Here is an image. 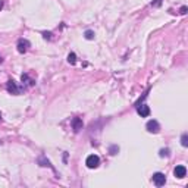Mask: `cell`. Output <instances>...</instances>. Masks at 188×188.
Returning <instances> with one entry per match:
<instances>
[{
	"instance_id": "obj_16",
	"label": "cell",
	"mask_w": 188,
	"mask_h": 188,
	"mask_svg": "<svg viewBox=\"0 0 188 188\" xmlns=\"http://www.w3.org/2000/svg\"><path fill=\"white\" fill-rule=\"evenodd\" d=\"M43 36H44L46 40H50L52 38V33H43Z\"/></svg>"
},
{
	"instance_id": "obj_15",
	"label": "cell",
	"mask_w": 188,
	"mask_h": 188,
	"mask_svg": "<svg viewBox=\"0 0 188 188\" xmlns=\"http://www.w3.org/2000/svg\"><path fill=\"white\" fill-rule=\"evenodd\" d=\"M118 150H119V147H116V146H112V147H110V154H116V153H118Z\"/></svg>"
},
{
	"instance_id": "obj_20",
	"label": "cell",
	"mask_w": 188,
	"mask_h": 188,
	"mask_svg": "<svg viewBox=\"0 0 188 188\" xmlns=\"http://www.w3.org/2000/svg\"><path fill=\"white\" fill-rule=\"evenodd\" d=\"M1 60H3V59H1V56H0V62H1Z\"/></svg>"
},
{
	"instance_id": "obj_8",
	"label": "cell",
	"mask_w": 188,
	"mask_h": 188,
	"mask_svg": "<svg viewBox=\"0 0 188 188\" xmlns=\"http://www.w3.org/2000/svg\"><path fill=\"white\" fill-rule=\"evenodd\" d=\"M72 128H74L75 132H78L79 129H82V120L79 118H74L72 119Z\"/></svg>"
},
{
	"instance_id": "obj_13",
	"label": "cell",
	"mask_w": 188,
	"mask_h": 188,
	"mask_svg": "<svg viewBox=\"0 0 188 188\" xmlns=\"http://www.w3.org/2000/svg\"><path fill=\"white\" fill-rule=\"evenodd\" d=\"M181 144H182L184 147H188V135L187 134H182V137H181Z\"/></svg>"
},
{
	"instance_id": "obj_21",
	"label": "cell",
	"mask_w": 188,
	"mask_h": 188,
	"mask_svg": "<svg viewBox=\"0 0 188 188\" xmlns=\"http://www.w3.org/2000/svg\"><path fill=\"white\" fill-rule=\"evenodd\" d=\"M0 120H1V113H0Z\"/></svg>"
},
{
	"instance_id": "obj_4",
	"label": "cell",
	"mask_w": 188,
	"mask_h": 188,
	"mask_svg": "<svg viewBox=\"0 0 188 188\" xmlns=\"http://www.w3.org/2000/svg\"><path fill=\"white\" fill-rule=\"evenodd\" d=\"M146 128H147V131L149 132H153V134H157L159 131H160V125H159V122L156 120V119H151L147 122V125H146Z\"/></svg>"
},
{
	"instance_id": "obj_18",
	"label": "cell",
	"mask_w": 188,
	"mask_h": 188,
	"mask_svg": "<svg viewBox=\"0 0 188 188\" xmlns=\"http://www.w3.org/2000/svg\"><path fill=\"white\" fill-rule=\"evenodd\" d=\"M160 3H162V0H154V1H153L151 4H153V6H159Z\"/></svg>"
},
{
	"instance_id": "obj_11",
	"label": "cell",
	"mask_w": 188,
	"mask_h": 188,
	"mask_svg": "<svg viewBox=\"0 0 188 188\" xmlns=\"http://www.w3.org/2000/svg\"><path fill=\"white\" fill-rule=\"evenodd\" d=\"M68 62H69L71 65H75L76 63V54L75 53H69V54H68Z\"/></svg>"
},
{
	"instance_id": "obj_3",
	"label": "cell",
	"mask_w": 188,
	"mask_h": 188,
	"mask_svg": "<svg viewBox=\"0 0 188 188\" xmlns=\"http://www.w3.org/2000/svg\"><path fill=\"white\" fill-rule=\"evenodd\" d=\"M153 182H154L156 187H162V185H165V182H166V176H165V173H162V172H156V173L153 175Z\"/></svg>"
},
{
	"instance_id": "obj_2",
	"label": "cell",
	"mask_w": 188,
	"mask_h": 188,
	"mask_svg": "<svg viewBox=\"0 0 188 188\" xmlns=\"http://www.w3.org/2000/svg\"><path fill=\"white\" fill-rule=\"evenodd\" d=\"M6 90H7L10 94H21V91H22V88H19L13 79L7 81V84H6Z\"/></svg>"
},
{
	"instance_id": "obj_7",
	"label": "cell",
	"mask_w": 188,
	"mask_h": 188,
	"mask_svg": "<svg viewBox=\"0 0 188 188\" xmlns=\"http://www.w3.org/2000/svg\"><path fill=\"white\" fill-rule=\"evenodd\" d=\"M173 175H175L176 178H185V176H187V168L182 166V165L176 166V168L173 169Z\"/></svg>"
},
{
	"instance_id": "obj_12",
	"label": "cell",
	"mask_w": 188,
	"mask_h": 188,
	"mask_svg": "<svg viewBox=\"0 0 188 188\" xmlns=\"http://www.w3.org/2000/svg\"><path fill=\"white\" fill-rule=\"evenodd\" d=\"M84 37L87 38V40H93V38H94V33H93L91 30H87V31L84 33Z\"/></svg>"
},
{
	"instance_id": "obj_19",
	"label": "cell",
	"mask_w": 188,
	"mask_h": 188,
	"mask_svg": "<svg viewBox=\"0 0 188 188\" xmlns=\"http://www.w3.org/2000/svg\"><path fill=\"white\" fill-rule=\"evenodd\" d=\"M1 9H3V1L0 0V10H1Z\"/></svg>"
},
{
	"instance_id": "obj_9",
	"label": "cell",
	"mask_w": 188,
	"mask_h": 188,
	"mask_svg": "<svg viewBox=\"0 0 188 188\" xmlns=\"http://www.w3.org/2000/svg\"><path fill=\"white\" fill-rule=\"evenodd\" d=\"M37 162H38V165H40V166H49V168H52V165H50V162L46 159V156H40Z\"/></svg>"
},
{
	"instance_id": "obj_17",
	"label": "cell",
	"mask_w": 188,
	"mask_h": 188,
	"mask_svg": "<svg viewBox=\"0 0 188 188\" xmlns=\"http://www.w3.org/2000/svg\"><path fill=\"white\" fill-rule=\"evenodd\" d=\"M181 13H182V15L187 13V6H182V7H181Z\"/></svg>"
},
{
	"instance_id": "obj_14",
	"label": "cell",
	"mask_w": 188,
	"mask_h": 188,
	"mask_svg": "<svg viewBox=\"0 0 188 188\" xmlns=\"http://www.w3.org/2000/svg\"><path fill=\"white\" fill-rule=\"evenodd\" d=\"M165 156H166V157L169 156V149H162V150H160V157H165Z\"/></svg>"
},
{
	"instance_id": "obj_10",
	"label": "cell",
	"mask_w": 188,
	"mask_h": 188,
	"mask_svg": "<svg viewBox=\"0 0 188 188\" xmlns=\"http://www.w3.org/2000/svg\"><path fill=\"white\" fill-rule=\"evenodd\" d=\"M21 81H22L24 84H28V85H34V79H30L28 74H22V76H21Z\"/></svg>"
},
{
	"instance_id": "obj_5",
	"label": "cell",
	"mask_w": 188,
	"mask_h": 188,
	"mask_svg": "<svg viewBox=\"0 0 188 188\" xmlns=\"http://www.w3.org/2000/svg\"><path fill=\"white\" fill-rule=\"evenodd\" d=\"M30 46H31V44H30L28 40L21 38V40L18 41V46H16V47H18V52H19V53H25V52L30 49Z\"/></svg>"
},
{
	"instance_id": "obj_1",
	"label": "cell",
	"mask_w": 188,
	"mask_h": 188,
	"mask_svg": "<svg viewBox=\"0 0 188 188\" xmlns=\"http://www.w3.org/2000/svg\"><path fill=\"white\" fill-rule=\"evenodd\" d=\"M85 165H87V168H90V169H96V168L100 165V159H99V156H96V154H90V156L87 157V160H85Z\"/></svg>"
},
{
	"instance_id": "obj_6",
	"label": "cell",
	"mask_w": 188,
	"mask_h": 188,
	"mask_svg": "<svg viewBox=\"0 0 188 188\" xmlns=\"http://www.w3.org/2000/svg\"><path fill=\"white\" fill-rule=\"evenodd\" d=\"M137 112L141 118H147L150 115V107L147 105H137Z\"/></svg>"
}]
</instances>
